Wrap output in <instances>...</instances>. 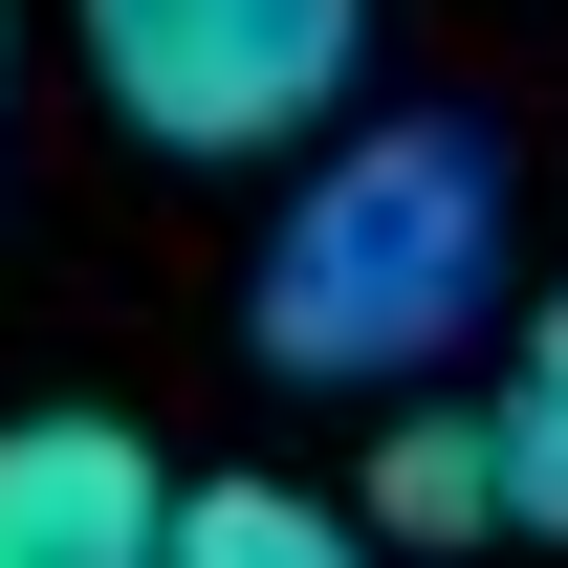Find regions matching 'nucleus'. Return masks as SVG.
<instances>
[{"label": "nucleus", "mask_w": 568, "mask_h": 568, "mask_svg": "<svg viewBox=\"0 0 568 568\" xmlns=\"http://www.w3.org/2000/svg\"><path fill=\"white\" fill-rule=\"evenodd\" d=\"M481 416V481H503V525L525 547H568V284L503 328V394H459Z\"/></svg>", "instance_id": "nucleus-4"}, {"label": "nucleus", "mask_w": 568, "mask_h": 568, "mask_svg": "<svg viewBox=\"0 0 568 568\" xmlns=\"http://www.w3.org/2000/svg\"><path fill=\"white\" fill-rule=\"evenodd\" d=\"M153 568H394V547H372L328 481H175V547Z\"/></svg>", "instance_id": "nucleus-5"}, {"label": "nucleus", "mask_w": 568, "mask_h": 568, "mask_svg": "<svg viewBox=\"0 0 568 568\" xmlns=\"http://www.w3.org/2000/svg\"><path fill=\"white\" fill-rule=\"evenodd\" d=\"M88 88H110V132L197 153V175H241V153H328L372 88V0H67Z\"/></svg>", "instance_id": "nucleus-2"}, {"label": "nucleus", "mask_w": 568, "mask_h": 568, "mask_svg": "<svg viewBox=\"0 0 568 568\" xmlns=\"http://www.w3.org/2000/svg\"><path fill=\"white\" fill-rule=\"evenodd\" d=\"M372 547H481L503 525V481H481V416H459V394H416V416L372 437V503H351Z\"/></svg>", "instance_id": "nucleus-6"}, {"label": "nucleus", "mask_w": 568, "mask_h": 568, "mask_svg": "<svg viewBox=\"0 0 568 568\" xmlns=\"http://www.w3.org/2000/svg\"><path fill=\"white\" fill-rule=\"evenodd\" d=\"M481 306H503V153L459 132V110L328 132L306 197L263 219V284H241L263 372H306V394H416Z\"/></svg>", "instance_id": "nucleus-1"}, {"label": "nucleus", "mask_w": 568, "mask_h": 568, "mask_svg": "<svg viewBox=\"0 0 568 568\" xmlns=\"http://www.w3.org/2000/svg\"><path fill=\"white\" fill-rule=\"evenodd\" d=\"M175 481L132 416H0V568H153Z\"/></svg>", "instance_id": "nucleus-3"}]
</instances>
